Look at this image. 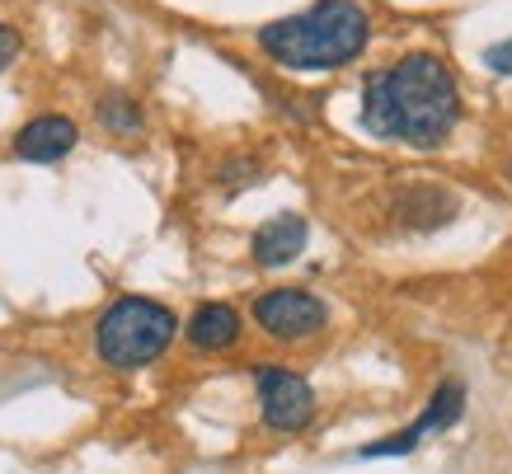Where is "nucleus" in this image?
Wrapping results in <instances>:
<instances>
[{
	"instance_id": "1",
	"label": "nucleus",
	"mask_w": 512,
	"mask_h": 474,
	"mask_svg": "<svg viewBox=\"0 0 512 474\" xmlns=\"http://www.w3.org/2000/svg\"><path fill=\"white\" fill-rule=\"evenodd\" d=\"M461 123V90L451 66L433 52H409L400 62L376 66L362 80V127L376 141L442 146Z\"/></svg>"
},
{
	"instance_id": "2",
	"label": "nucleus",
	"mask_w": 512,
	"mask_h": 474,
	"mask_svg": "<svg viewBox=\"0 0 512 474\" xmlns=\"http://www.w3.org/2000/svg\"><path fill=\"white\" fill-rule=\"evenodd\" d=\"M273 66L296 76H329L353 66L372 43V15L357 0H315L296 15H282L254 33Z\"/></svg>"
},
{
	"instance_id": "3",
	"label": "nucleus",
	"mask_w": 512,
	"mask_h": 474,
	"mask_svg": "<svg viewBox=\"0 0 512 474\" xmlns=\"http://www.w3.org/2000/svg\"><path fill=\"white\" fill-rule=\"evenodd\" d=\"M179 334L170 306H160L151 296H118L99 320H94V352L113 371H137L165 357Z\"/></svg>"
},
{
	"instance_id": "4",
	"label": "nucleus",
	"mask_w": 512,
	"mask_h": 474,
	"mask_svg": "<svg viewBox=\"0 0 512 474\" xmlns=\"http://www.w3.org/2000/svg\"><path fill=\"white\" fill-rule=\"evenodd\" d=\"M254 324L264 329L268 338H278V343H301V338H315L320 329L329 324V310L325 301L306 287H268L254 296V306H249Z\"/></svg>"
},
{
	"instance_id": "5",
	"label": "nucleus",
	"mask_w": 512,
	"mask_h": 474,
	"mask_svg": "<svg viewBox=\"0 0 512 474\" xmlns=\"http://www.w3.org/2000/svg\"><path fill=\"white\" fill-rule=\"evenodd\" d=\"M254 385H259V413H264V423L273 432H301L315 418L311 385L301 381L296 371L259 367L254 371Z\"/></svg>"
},
{
	"instance_id": "6",
	"label": "nucleus",
	"mask_w": 512,
	"mask_h": 474,
	"mask_svg": "<svg viewBox=\"0 0 512 474\" xmlns=\"http://www.w3.org/2000/svg\"><path fill=\"white\" fill-rule=\"evenodd\" d=\"M80 146V127L76 118H66V113H38L29 123L15 132V160L24 165H57L66 155Z\"/></svg>"
},
{
	"instance_id": "7",
	"label": "nucleus",
	"mask_w": 512,
	"mask_h": 474,
	"mask_svg": "<svg viewBox=\"0 0 512 474\" xmlns=\"http://www.w3.org/2000/svg\"><path fill=\"white\" fill-rule=\"evenodd\" d=\"M306 240H311V226L306 216L296 212H282V216H268L264 226L249 235V254L259 268H287L306 254Z\"/></svg>"
},
{
	"instance_id": "8",
	"label": "nucleus",
	"mask_w": 512,
	"mask_h": 474,
	"mask_svg": "<svg viewBox=\"0 0 512 474\" xmlns=\"http://www.w3.org/2000/svg\"><path fill=\"white\" fill-rule=\"evenodd\" d=\"M184 334L198 352H226L240 343V310L226 306V301H207L188 315Z\"/></svg>"
},
{
	"instance_id": "9",
	"label": "nucleus",
	"mask_w": 512,
	"mask_h": 474,
	"mask_svg": "<svg viewBox=\"0 0 512 474\" xmlns=\"http://www.w3.org/2000/svg\"><path fill=\"white\" fill-rule=\"evenodd\" d=\"M94 118H99V127L113 132V137H141V132H146V113H141V104L132 94H104V99L94 104Z\"/></svg>"
},
{
	"instance_id": "10",
	"label": "nucleus",
	"mask_w": 512,
	"mask_h": 474,
	"mask_svg": "<svg viewBox=\"0 0 512 474\" xmlns=\"http://www.w3.org/2000/svg\"><path fill=\"white\" fill-rule=\"evenodd\" d=\"M461 404H466V390L451 381V385H442L433 395V404L423 409V418H419V428L423 432H442V428H451L456 418H461Z\"/></svg>"
},
{
	"instance_id": "11",
	"label": "nucleus",
	"mask_w": 512,
	"mask_h": 474,
	"mask_svg": "<svg viewBox=\"0 0 512 474\" xmlns=\"http://www.w3.org/2000/svg\"><path fill=\"white\" fill-rule=\"evenodd\" d=\"M217 179H221V188H249L254 179H259V160H245V155H235V160H226V165L217 169Z\"/></svg>"
},
{
	"instance_id": "12",
	"label": "nucleus",
	"mask_w": 512,
	"mask_h": 474,
	"mask_svg": "<svg viewBox=\"0 0 512 474\" xmlns=\"http://www.w3.org/2000/svg\"><path fill=\"white\" fill-rule=\"evenodd\" d=\"M19 52H24V33H19L10 19H0V76L19 62Z\"/></svg>"
},
{
	"instance_id": "13",
	"label": "nucleus",
	"mask_w": 512,
	"mask_h": 474,
	"mask_svg": "<svg viewBox=\"0 0 512 474\" xmlns=\"http://www.w3.org/2000/svg\"><path fill=\"white\" fill-rule=\"evenodd\" d=\"M484 66H489L494 76H512V38L489 47V52H484Z\"/></svg>"
},
{
	"instance_id": "14",
	"label": "nucleus",
	"mask_w": 512,
	"mask_h": 474,
	"mask_svg": "<svg viewBox=\"0 0 512 474\" xmlns=\"http://www.w3.org/2000/svg\"><path fill=\"white\" fill-rule=\"evenodd\" d=\"M508 179H512V160H508Z\"/></svg>"
}]
</instances>
